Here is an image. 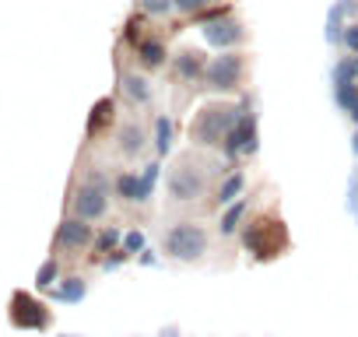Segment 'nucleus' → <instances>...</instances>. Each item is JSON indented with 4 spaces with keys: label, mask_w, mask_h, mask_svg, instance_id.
I'll list each match as a JSON object with an SVG mask.
<instances>
[{
    "label": "nucleus",
    "mask_w": 358,
    "mask_h": 337,
    "mask_svg": "<svg viewBox=\"0 0 358 337\" xmlns=\"http://www.w3.org/2000/svg\"><path fill=\"white\" fill-rule=\"evenodd\" d=\"M232 127H236V109L211 106V109H204V113L194 120L190 134H194L201 144H218L222 137H229V134H232Z\"/></svg>",
    "instance_id": "1"
},
{
    "label": "nucleus",
    "mask_w": 358,
    "mask_h": 337,
    "mask_svg": "<svg viewBox=\"0 0 358 337\" xmlns=\"http://www.w3.org/2000/svg\"><path fill=\"white\" fill-rule=\"evenodd\" d=\"M246 246H250L260 260L278 257V253L285 250V225H281V222H271V218L253 222L250 232H246Z\"/></svg>",
    "instance_id": "2"
},
{
    "label": "nucleus",
    "mask_w": 358,
    "mask_h": 337,
    "mask_svg": "<svg viewBox=\"0 0 358 337\" xmlns=\"http://www.w3.org/2000/svg\"><path fill=\"white\" fill-rule=\"evenodd\" d=\"M204 246H208V236H204L197 225H179V229H172V232L165 236V250H169L172 257H179V260L201 257Z\"/></svg>",
    "instance_id": "3"
},
{
    "label": "nucleus",
    "mask_w": 358,
    "mask_h": 337,
    "mask_svg": "<svg viewBox=\"0 0 358 337\" xmlns=\"http://www.w3.org/2000/svg\"><path fill=\"white\" fill-rule=\"evenodd\" d=\"M169 190H172L176 201H190V197H197V194L204 190V180H201V173H194V168L183 162V165H179L176 173H172Z\"/></svg>",
    "instance_id": "4"
},
{
    "label": "nucleus",
    "mask_w": 358,
    "mask_h": 337,
    "mask_svg": "<svg viewBox=\"0 0 358 337\" xmlns=\"http://www.w3.org/2000/svg\"><path fill=\"white\" fill-rule=\"evenodd\" d=\"M239 74H243V60H239L236 53L218 57V60L208 67V81H211L215 88H236V85H239Z\"/></svg>",
    "instance_id": "5"
},
{
    "label": "nucleus",
    "mask_w": 358,
    "mask_h": 337,
    "mask_svg": "<svg viewBox=\"0 0 358 337\" xmlns=\"http://www.w3.org/2000/svg\"><path fill=\"white\" fill-rule=\"evenodd\" d=\"M74 208H78V215H81V218H99V215L106 211V190H102L99 183L81 187V194H78Z\"/></svg>",
    "instance_id": "6"
},
{
    "label": "nucleus",
    "mask_w": 358,
    "mask_h": 337,
    "mask_svg": "<svg viewBox=\"0 0 358 337\" xmlns=\"http://www.w3.org/2000/svg\"><path fill=\"white\" fill-rule=\"evenodd\" d=\"M15 323H22V327H43L46 323V313L29 295H15Z\"/></svg>",
    "instance_id": "7"
},
{
    "label": "nucleus",
    "mask_w": 358,
    "mask_h": 337,
    "mask_svg": "<svg viewBox=\"0 0 358 337\" xmlns=\"http://www.w3.org/2000/svg\"><path fill=\"white\" fill-rule=\"evenodd\" d=\"M204 32H208V39H211L215 46H229V43H239V39H243V29H239L236 22H215V25H208Z\"/></svg>",
    "instance_id": "8"
},
{
    "label": "nucleus",
    "mask_w": 358,
    "mask_h": 337,
    "mask_svg": "<svg viewBox=\"0 0 358 337\" xmlns=\"http://www.w3.org/2000/svg\"><path fill=\"white\" fill-rule=\"evenodd\" d=\"M60 243H67V246H81V243H88V225H81V222H67V225L60 229Z\"/></svg>",
    "instance_id": "9"
},
{
    "label": "nucleus",
    "mask_w": 358,
    "mask_h": 337,
    "mask_svg": "<svg viewBox=\"0 0 358 337\" xmlns=\"http://www.w3.org/2000/svg\"><path fill=\"white\" fill-rule=\"evenodd\" d=\"M106 120H113V102H109V99H102V102L95 106V116H92V134H95V130H99Z\"/></svg>",
    "instance_id": "10"
},
{
    "label": "nucleus",
    "mask_w": 358,
    "mask_h": 337,
    "mask_svg": "<svg viewBox=\"0 0 358 337\" xmlns=\"http://www.w3.org/2000/svg\"><path fill=\"white\" fill-rule=\"evenodd\" d=\"M179 74H187V78L201 74V53H183V60H179Z\"/></svg>",
    "instance_id": "11"
},
{
    "label": "nucleus",
    "mask_w": 358,
    "mask_h": 337,
    "mask_svg": "<svg viewBox=\"0 0 358 337\" xmlns=\"http://www.w3.org/2000/svg\"><path fill=\"white\" fill-rule=\"evenodd\" d=\"M141 60L151 64V67L162 64V46H158V43H144V46H141Z\"/></svg>",
    "instance_id": "12"
},
{
    "label": "nucleus",
    "mask_w": 358,
    "mask_h": 337,
    "mask_svg": "<svg viewBox=\"0 0 358 337\" xmlns=\"http://www.w3.org/2000/svg\"><path fill=\"white\" fill-rule=\"evenodd\" d=\"M127 95H130V99H141V102H144V99H148V85H144L141 78H127Z\"/></svg>",
    "instance_id": "13"
},
{
    "label": "nucleus",
    "mask_w": 358,
    "mask_h": 337,
    "mask_svg": "<svg viewBox=\"0 0 358 337\" xmlns=\"http://www.w3.org/2000/svg\"><path fill=\"white\" fill-rule=\"evenodd\" d=\"M120 194H123V197H137V201H144V197H141V183H137L134 176H123V180H120Z\"/></svg>",
    "instance_id": "14"
},
{
    "label": "nucleus",
    "mask_w": 358,
    "mask_h": 337,
    "mask_svg": "<svg viewBox=\"0 0 358 337\" xmlns=\"http://www.w3.org/2000/svg\"><path fill=\"white\" fill-rule=\"evenodd\" d=\"M81 295H85V285H81V281H67V285L60 288V299H71V302H78Z\"/></svg>",
    "instance_id": "15"
},
{
    "label": "nucleus",
    "mask_w": 358,
    "mask_h": 337,
    "mask_svg": "<svg viewBox=\"0 0 358 337\" xmlns=\"http://www.w3.org/2000/svg\"><path fill=\"white\" fill-rule=\"evenodd\" d=\"M137 148H141V130L127 127L123 130V151H137Z\"/></svg>",
    "instance_id": "16"
},
{
    "label": "nucleus",
    "mask_w": 358,
    "mask_h": 337,
    "mask_svg": "<svg viewBox=\"0 0 358 337\" xmlns=\"http://www.w3.org/2000/svg\"><path fill=\"white\" fill-rule=\"evenodd\" d=\"M169 137H172V123L169 120H158V151L169 148Z\"/></svg>",
    "instance_id": "17"
},
{
    "label": "nucleus",
    "mask_w": 358,
    "mask_h": 337,
    "mask_svg": "<svg viewBox=\"0 0 358 337\" xmlns=\"http://www.w3.org/2000/svg\"><path fill=\"white\" fill-rule=\"evenodd\" d=\"M239 190H243V176H232V180H229V183L222 187V201H232V197H236Z\"/></svg>",
    "instance_id": "18"
},
{
    "label": "nucleus",
    "mask_w": 358,
    "mask_h": 337,
    "mask_svg": "<svg viewBox=\"0 0 358 337\" xmlns=\"http://www.w3.org/2000/svg\"><path fill=\"white\" fill-rule=\"evenodd\" d=\"M243 211H246V208H243V204H236V208H232V211L225 215V222H222V229H225V232H232V229H236V222L243 218Z\"/></svg>",
    "instance_id": "19"
},
{
    "label": "nucleus",
    "mask_w": 358,
    "mask_h": 337,
    "mask_svg": "<svg viewBox=\"0 0 358 337\" xmlns=\"http://www.w3.org/2000/svg\"><path fill=\"white\" fill-rule=\"evenodd\" d=\"M141 4H144V11L158 15V11H169V4H172V0H141Z\"/></svg>",
    "instance_id": "20"
},
{
    "label": "nucleus",
    "mask_w": 358,
    "mask_h": 337,
    "mask_svg": "<svg viewBox=\"0 0 358 337\" xmlns=\"http://www.w3.org/2000/svg\"><path fill=\"white\" fill-rule=\"evenodd\" d=\"M53 274H57V264H43V271H39V285H50Z\"/></svg>",
    "instance_id": "21"
},
{
    "label": "nucleus",
    "mask_w": 358,
    "mask_h": 337,
    "mask_svg": "<svg viewBox=\"0 0 358 337\" xmlns=\"http://www.w3.org/2000/svg\"><path fill=\"white\" fill-rule=\"evenodd\" d=\"M176 4L183 8V11H201V8L208 4V0H176Z\"/></svg>",
    "instance_id": "22"
},
{
    "label": "nucleus",
    "mask_w": 358,
    "mask_h": 337,
    "mask_svg": "<svg viewBox=\"0 0 358 337\" xmlns=\"http://www.w3.org/2000/svg\"><path fill=\"white\" fill-rule=\"evenodd\" d=\"M344 39H348V46H351V50H355V53H358V25H351V29H348V36H344Z\"/></svg>",
    "instance_id": "23"
},
{
    "label": "nucleus",
    "mask_w": 358,
    "mask_h": 337,
    "mask_svg": "<svg viewBox=\"0 0 358 337\" xmlns=\"http://www.w3.org/2000/svg\"><path fill=\"white\" fill-rule=\"evenodd\" d=\"M144 246V239H141V232H134V236H127V250H141Z\"/></svg>",
    "instance_id": "24"
},
{
    "label": "nucleus",
    "mask_w": 358,
    "mask_h": 337,
    "mask_svg": "<svg viewBox=\"0 0 358 337\" xmlns=\"http://www.w3.org/2000/svg\"><path fill=\"white\" fill-rule=\"evenodd\" d=\"M165 337H176V334H172V330H169V334H165Z\"/></svg>",
    "instance_id": "25"
},
{
    "label": "nucleus",
    "mask_w": 358,
    "mask_h": 337,
    "mask_svg": "<svg viewBox=\"0 0 358 337\" xmlns=\"http://www.w3.org/2000/svg\"><path fill=\"white\" fill-rule=\"evenodd\" d=\"M355 151H358V137H355Z\"/></svg>",
    "instance_id": "26"
},
{
    "label": "nucleus",
    "mask_w": 358,
    "mask_h": 337,
    "mask_svg": "<svg viewBox=\"0 0 358 337\" xmlns=\"http://www.w3.org/2000/svg\"><path fill=\"white\" fill-rule=\"evenodd\" d=\"M355 120H358V106H355Z\"/></svg>",
    "instance_id": "27"
}]
</instances>
